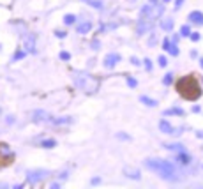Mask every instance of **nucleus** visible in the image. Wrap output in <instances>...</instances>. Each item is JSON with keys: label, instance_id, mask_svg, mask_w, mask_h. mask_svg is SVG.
Returning a JSON list of instances; mask_svg holds the SVG:
<instances>
[{"label": "nucleus", "instance_id": "nucleus-9", "mask_svg": "<svg viewBox=\"0 0 203 189\" xmlns=\"http://www.w3.org/2000/svg\"><path fill=\"white\" fill-rule=\"evenodd\" d=\"M23 46H25V51H28V53H35V37H34V35H32V34L25 35Z\"/></svg>", "mask_w": 203, "mask_h": 189}, {"label": "nucleus", "instance_id": "nucleus-33", "mask_svg": "<svg viewBox=\"0 0 203 189\" xmlns=\"http://www.w3.org/2000/svg\"><path fill=\"white\" fill-rule=\"evenodd\" d=\"M131 62H133L134 65H141V62L138 60V58H136V57H133V58H131Z\"/></svg>", "mask_w": 203, "mask_h": 189}, {"label": "nucleus", "instance_id": "nucleus-8", "mask_svg": "<svg viewBox=\"0 0 203 189\" xmlns=\"http://www.w3.org/2000/svg\"><path fill=\"white\" fill-rule=\"evenodd\" d=\"M120 60H122V57H120L119 53H108V55L104 57V65L106 67H115Z\"/></svg>", "mask_w": 203, "mask_h": 189}, {"label": "nucleus", "instance_id": "nucleus-3", "mask_svg": "<svg viewBox=\"0 0 203 189\" xmlns=\"http://www.w3.org/2000/svg\"><path fill=\"white\" fill-rule=\"evenodd\" d=\"M177 90H178V94L182 97L189 99V101H194V99H198L201 96V89H200L196 78L193 76V74H187V76L180 78L177 81Z\"/></svg>", "mask_w": 203, "mask_h": 189}, {"label": "nucleus", "instance_id": "nucleus-15", "mask_svg": "<svg viewBox=\"0 0 203 189\" xmlns=\"http://www.w3.org/2000/svg\"><path fill=\"white\" fill-rule=\"evenodd\" d=\"M164 147L168 148V150H175V152H180V150H184V147L180 145V143H168V145H164Z\"/></svg>", "mask_w": 203, "mask_h": 189}, {"label": "nucleus", "instance_id": "nucleus-7", "mask_svg": "<svg viewBox=\"0 0 203 189\" xmlns=\"http://www.w3.org/2000/svg\"><path fill=\"white\" fill-rule=\"evenodd\" d=\"M159 129H161L164 134H175V136L177 134H180V129H175L168 120H161V122H159Z\"/></svg>", "mask_w": 203, "mask_h": 189}, {"label": "nucleus", "instance_id": "nucleus-6", "mask_svg": "<svg viewBox=\"0 0 203 189\" xmlns=\"http://www.w3.org/2000/svg\"><path fill=\"white\" fill-rule=\"evenodd\" d=\"M48 175V171L46 170H34V171H28V182H32V184H35V182H41L44 177Z\"/></svg>", "mask_w": 203, "mask_h": 189}, {"label": "nucleus", "instance_id": "nucleus-28", "mask_svg": "<svg viewBox=\"0 0 203 189\" xmlns=\"http://www.w3.org/2000/svg\"><path fill=\"white\" fill-rule=\"evenodd\" d=\"M60 58H62V60H69L71 55L67 53V51H62V53H60Z\"/></svg>", "mask_w": 203, "mask_h": 189}, {"label": "nucleus", "instance_id": "nucleus-21", "mask_svg": "<svg viewBox=\"0 0 203 189\" xmlns=\"http://www.w3.org/2000/svg\"><path fill=\"white\" fill-rule=\"evenodd\" d=\"M74 20H76V18H74L72 14H67V16L64 18V23H67V25H72V23H74Z\"/></svg>", "mask_w": 203, "mask_h": 189}, {"label": "nucleus", "instance_id": "nucleus-11", "mask_svg": "<svg viewBox=\"0 0 203 189\" xmlns=\"http://www.w3.org/2000/svg\"><path fill=\"white\" fill-rule=\"evenodd\" d=\"M124 175H127L129 179H140L141 173H140V170L138 168H133V166H124Z\"/></svg>", "mask_w": 203, "mask_h": 189}, {"label": "nucleus", "instance_id": "nucleus-26", "mask_svg": "<svg viewBox=\"0 0 203 189\" xmlns=\"http://www.w3.org/2000/svg\"><path fill=\"white\" fill-rule=\"evenodd\" d=\"M157 62H159V65H161V67H166V64H168V60H166V57H159V60H157Z\"/></svg>", "mask_w": 203, "mask_h": 189}, {"label": "nucleus", "instance_id": "nucleus-30", "mask_svg": "<svg viewBox=\"0 0 203 189\" xmlns=\"http://www.w3.org/2000/svg\"><path fill=\"white\" fill-rule=\"evenodd\" d=\"M143 62H145V67H147L148 71L152 69V62H150V60H148V58H145V60H143Z\"/></svg>", "mask_w": 203, "mask_h": 189}, {"label": "nucleus", "instance_id": "nucleus-27", "mask_svg": "<svg viewBox=\"0 0 203 189\" xmlns=\"http://www.w3.org/2000/svg\"><path fill=\"white\" fill-rule=\"evenodd\" d=\"M189 37L193 41H200V32H193V34H189Z\"/></svg>", "mask_w": 203, "mask_h": 189}, {"label": "nucleus", "instance_id": "nucleus-13", "mask_svg": "<svg viewBox=\"0 0 203 189\" xmlns=\"http://www.w3.org/2000/svg\"><path fill=\"white\" fill-rule=\"evenodd\" d=\"M90 28H92L90 21H81L76 27V30H78V34H87V32H90Z\"/></svg>", "mask_w": 203, "mask_h": 189}, {"label": "nucleus", "instance_id": "nucleus-35", "mask_svg": "<svg viewBox=\"0 0 203 189\" xmlns=\"http://www.w3.org/2000/svg\"><path fill=\"white\" fill-rule=\"evenodd\" d=\"M200 65H201V67H203V58H201V60H200Z\"/></svg>", "mask_w": 203, "mask_h": 189}, {"label": "nucleus", "instance_id": "nucleus-17", "mask_svg": "<svg viewBox=\"0 0 203 189\" xmlns=\"http://www.w3.org/2000/svg\"><path fill=\"white\" fill-rule=\"evenodd\" d=\"M166 115H184V110L182 108H170V110H166Z\"/></svg>", "mask_w": 203, "mask_h": 189}, {"label": "nucleus", "instance_id": "nucleus-18", "mask_svg": "<svg viewBox=\"0 0 203 189\" xmlns=\"http://www.w3.org/2000/svg\"><path fill=\"white\" fill-rule=\"evenodd\" d=\"M140 101H141V103H145L147 106H155V104H157V103H155L154 99L147 97V96H141V97H140Z\"/></svg>", "mask_w": 203, "mask_h": 189}, {"label": "nucleus", "instance_id": "nucleus-19", "mask_svg": "<svg viewBox=\"0 0 203 189\" xmlns=\"http://www.w3.org/2000/svg\"><path fill=\"white\" fill-rule=\"evenodd\" d=\"M55 145H57L55 140H42L41 141V147H44V148H51V147H55Z\"/></svg>", "mask_w": 203, "mask_h": 189}, {"label": "nucleus", "instance_id": "nucleus-14", "mask_svg": "<svg viewBox=\"0 0 203 189\" xmlns=\"http://www.w3.org/2000/svg\"><path fill=\"white\" fill-rule=\"evenodd\" d=\"M173 23H175V21L171 20V18H164V20L161 21V27H162V30H166V32H170V30L173 28Z\"/></svg>", "mask_w": 203, "mask_h": 189}, {"label": "nucleus", "instance_id": "nucleus-10", "mask_svg": "<svg viewBox=\"0 0 203 189\" xmlns=\"http://www.w3.org/2000/svg\"><path fill=\"white\" fill-rule=\"evenodd\" d=\"M175 159L178 164H189V163H193V157H191L189 154H185L184 150H180V152H177Z\"/></svg>", "mask_w": 203, "mask_h": 189}, {"label": "nucleus", "instance_id": "nucleus-34", "mask_svg": "<svg viewBox=\"0 0 203 189\" xmlns=\"http://www.w3.org/2000/svg\"><path fill=\"white\" fill-rule=\"evenodd\" d=\"M155 2H157V0H148V4H155Z\"/></svg>", "mask_w": 203, "mask_h": 189}, {"label": "nucleus", "instance_id": "nucleus-36", "mask_svg": "<svg viewBox=\"0 0 203 189\" xmlns=\"http://www.w3.org/2000/svg\"><path fill=\"white\" fill-rule=\"evenodd\" d=\"M166 2H170V0H162V4H166Z\"/></svg>", "mask_w": 203, "mask_h": 189}, {"label": "nucleus", "instance_id": "nucleus-1", "mask_svg": "<svg viewBox=\"0 0 203 189\" xmlns=\"http://www.w3.org/2000/svg\"><path fill=\"white\" fill-rule=\"evenodd\" d=\"M162 6L164 4H145L140 11V18H138V23H136V32L140 35L147 34L148 30H152V27L155 25V21L161 18L162 14Z\"/></svg>", "mask_w": 203, "mask_h": 189}, {"label": "nucleus", "instance_id": "nucleus-25", "mask_svg": "<svg viewBox=\"0 0 203 189\" xmlns=\"http://www.w3.org/2000/svg\"><path fill=\"white\" fill-rule=\"evenodd\" d=\"M23 57H25V51L20 49V51H16V53H14V60H20V58H23Z\"/></svg>", "mask_w": 203, "mask_h": 189}, {"label": "nucleus", "instance_id": "nucleus-12", "mask_svg": "<svg viewBox=\"0 0 203 189\" xmlns=\"http://www.w3.org/2000/svg\"><path fill=\"white\" fill-rule=\"evenodd\" d=\"M189 21H193L194 25H203V13H200V11L189 13Z\"/></svg>", "mask_w": 203, "mask_h": 189}, {"label": "nucleus", "instance_id": "nucleus-4", "mask_svg": "<svg viewBox=\"0 0 203 189\" xmlns=\"http://www.w3.org/2000/svg\"><path fill=\"white\" fill-rule=\"evenodd\" d=\"M74 81H76L78 87H80L81 90H85L87 94H94V92H97V89H99V80L90 76V74H87V73H76V74H74Z\"/></svg>", "mask_w": 203, "mask_h": 189}, {"label": "nucleus", "instance_id": "nucleus-23", "mask_svg": "<svg viewBox=\"0 0 203 189\" xmlns=\"http://www.w3.org/2000/svg\"><path fill=\"white\" fill-rule=\"evenodd\" d=\"M191 34V30H189V27L187 25H184L182 28H180V35H184V37H187V35Z\"/></svg>", "mask_w": 203, "mask_h": 189}, {"label": "nucleus", "instance_id": "nucleus-16", "mask_svg": "<svg viewBox=\"0 0 203 189\" xmlns=\"http://www.w3.org/2000/svg\"><path fill=\"white\" fill-rule=\"evenodd\" d=\"M166 51H168L170 55H173V57L178 55V48H177L175 42H170V46H168V49H166Z\"/></svg>", "mask_w": 203, "mask_h": 189}, {"label": "nucleus", "instance_id": "nucleus-24", "mask_svg": "<svg viewBox=\"0 0 203 189\" xmlns=\"http://www.w3.org/2000/svg\"><path fill=\"white\" fill-rule=\"evenodd\" d=\"M162 81H164V85H171V81H173V74H171V73H170V74H166Z\"/></svg>", "mask_w": 203, "mask_h": 189}, {"label": "nucleus", "instance_id": "nucleus-29", "mask_svg": "<svg viewBox=\"0 0 203 189\" xmlns=\"http://www.w3.org/2000/svg\"><path fill=\"white\" fill-rule=\"evenodd\" d=\"M55 34H57V37H58V39H64V37H65V32H62V30H57Z\"/></svg>", "mask_w": 203, "mask_h": 189}, {"label": "nucleus", "instance_id": "nucleus-5", "mask_svg": "<svg viewBox=\"0 0 203 189\" xmlns=\"http://www.w3.org/2000/svg\"><path fill=\"white\" fill-rule=\"evenodd\" d=\"M13 150L9 148V145H6V143H0V166H6V164H9V163L13 161Z\"/></svg>", "mask_w": 203, "mask_h": 189}, {"label": "nucleus", "instance_id": "nucleus-20", "mask_svg": "<svg viewBox=\"0 0 203 189\" xmlns=\"http://www.w3.org/2000/svg\"><path fill=\"white\" fill-rule=\"evenodd\" d=\"M87 4H90L92 7H96V9H103V2L101 0H83Z\"/></svg>", "mask_w": 203, "mask_h": 189}, {"label": "nucleus", "instance_id": "nucleus-31", "mask_svg": "<svg viewBox=\"0 0 203 189\" xmlns=\"http://www.w3.org/2000/svg\"><path fill=\"white\" fill-rule=\"evenodd\" d=\"M182 4H184V0H175V9H177V11L182 7Z\"/></svg>", "mask_w": 203, "mask_h": 189}, {"label": "nucleus", "instance_id": "nucleus-2", "mask_svg": "<svg viewBox=\"0 0 203 189\" xmlns=\"http://www.w3.org/2000/svg\"><path fill=\"white\" fill-rule=\"evenodd\" d=\"M145 166L148 170L155 171L159 177L166 179V180H178V170L171 164L170 161H164V159H147L145 161Z\"/></svg>", "mask_w": 203, "mask_h": 189}, {"label": "nucleus", "instance_id": "nucleus-22", "mask_svg": "<svg viewBox=\"0 0 203 189\" xmlns=\"http://www.w3.org/2000/svg\"><path fill=\"white\" fill-rule=\"evenodd\" d=\"M127 85L131 87V89H136V85H138V81L134 80V78H131V76H127Z\"/></svg>", "mask_w": 203, "mask_h": 189}, {"label": "nucleus", "instance_id": "nucleus-32", "mask_svg": "<svg viewBox=\"0 0 203 189\" xmlns=\"http://www.w3.org/2000/svg\"><path fill=\"white\" fill-rule=\"evenodd\" d=\"M168 46H170V39H164V41H162V48H164V51L168 49Z\"/></svg>", "mask_w": 203, "mask_h": 189}]
</instances>
